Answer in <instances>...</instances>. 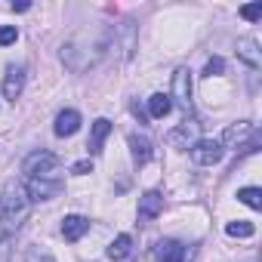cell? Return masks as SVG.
Returning <instances> with one entry per match:
<instances>
[{
  "instance_id": "obj_1",
  "label": "cell",
  "mask_w": 262,
  "mask_h": 262,
  "mask_svg": "<svg viewBox=\"0 0 262 262\" xmlns=\"http://www.w3.org/2000/svg\"><path fill=\"white\" fill-rule=\"evenodd\" d=\"M28 216H31V198H28L22 182L10 179L4 185V198H0V219H4V228L7 231H19Z\"/></svg>"
},
{
  "instance_id": "obj_2",
  "label": "cell",
  "mask_w": 262,
  "mask_h": 262,
  "mask_svg": "<svg viewBox=\"0 0 262 262\" xmlns=\"http://www.w3.org/2000/svg\"><path fill=\"white\" fill-rule=\"evenodd\" d=\"M22 170L28 173V179H62V167H59V158L53 151H34L25 158Z\"/></svg>"
},
{
  "instance_id": "obj_3",
  "label": "cell",
  "mask_w": 262,
  "mask_h": 262,
  "mask_svg": "<svg viewBox=\"0 0 262 262\" xmlns=\"http://www.w3.org/2000/svg\"><path fill=\"white\" fill-rule=\"evenodd\" d=\"M219 145H222V148L228 145V148H237L241 155H250V151H256V145H259V133H256L253 123L241 120V123H231V126L225 129V136H222Z\"/></svg>"
},
{
  "instance_id": "obj_4",
  "label": "cell",
  "mask_w": 262,
  "mask_h": 262,
  "mask_svg": "<svg viewBox=\"0 0 262 262\" xmlns=\"http://www.w3.org/2000/svg\"><path fill=\"white\" fill-rule=\"evenodd\" d=\"M222 155H225V148H222L216 139H198V142L191 145V158H194V164H201V167L219 164Z\"/></svg>"
},
{
  "instance_id": "obj_5",
  "label": "cell",
  "mask_w": 262,
  "mask_h": 262,
  "mask_svg": "<svg viewBox=\"0 0 262 262\" xmlns=\"http://www.w3.org/2000/svg\"><path fill=\"white\" fill-rule=\"evenodd\" d=\"M170 99H176L182 111H191V74L185 68H179L173 74V96Z\"/></svg>"
},
{
  "instance_id": "obj_6",
  "label": "cell",
  "mask_w": 262,
  "mask_h": 262,
  "mask_svg": "<svg viewBox=\"0 0 262 262\" xmlns=\"http://www.w3.org/2000/svg\"><path fill=\"white\" fill-rule=\"evenodd\" d=\"M28 198L31 201H50V198H56L59 191H62V179L56 182V179H28Z\"/></svg>"
},
{
  "instance_id": "obj_7",
  "label": "cell",
  "mask_w": 262,
  "mask_h": 262,
  "mask_svg": "<svg viewBox=\"0 0 262 262\" xmlns=\"http://www.w3.org/2000/svg\"><path fill=\"white\" fill-rule=\"evenodd\" d=\"M158 262H191V250L179 241H161L158 244Z\"/></svg>"
},
{
  "instance_id": "obj_8",
  "label": "cell",
  "mask_w": 262,
  "mask_h": 262,
  "mask_svg": "<svg viewBox=\"0 0 262 262\" xmlns=\"http://www.w3.org/2000/svg\"><path fill=\"white\" fill-rule=\"evenodd\" d=\"M161 210H164V198H161L158 191H145V194L139 198V219H142V222L158 219Z\"/></svg>"
},
{
  "instance_id": "obj_9",
  "label": "cell",
  "mask_w": 262,
  "mask_h": 262,
  "mask_svg": "<svg viewBox=\"0 0 262 262\" xmlns=\"http://www.w3.org/2000/svg\"><path fill=\"white\" fill-rule=\"evenodd\" d=\"M80 129V114L77 111H71V108H65V111H59V117H56V136H74Z\"/></svg>"
},
{
  "instance_id": "obj_10",
  "label": "cell",
  "mask_w": 262,
  "mask_h": 262,
  "mask_svg": "<svg viewBox=\"0 0 262 262\" xmlns=\"http://www.w3.org/2000/svg\"><path fill=\"white\" fill-rule=\"evenodd\" d=\"M90 231V219H83V216H65V222H62V237L65 241H80L83 234Z\"/></svg>"
},
{
  "instance_id": "obj_11",
  "label": "cell",
  "mask_w": 262,
  "mask_h": 262,
  "mask_svg": "<svg viewBox=\"0 0 262 262\" xmlns=\"http://www.w3.org/2000/svg\"><path fill=\"white\" fill-rule=\"evenodd\" d=\"M167 142L170 145H182V148H188V142H198V120H185L179 129H173V133L167 136Z\"/></svg>"
},
{
  "instance_id": "obj_12",
  "label": "cell",
  "mask_w": 262,
  "mask_h": 262,
  "mask_svg": "<svg viewBox=\"0 0 262 262\" xmlns=\"http://www.w3.org/2000/svg\"><path fill=\"white\" fill-rule=\"evenodd\" d=\"M108 133H111V120L99 117V120L93 123V133H90V142H86L90 155H99V151H102V142H105V136H108Z\"/></svg>"
},
{
  "instance_id": "obj_13",
  "label": "cell",
  "mask_w": 262,
  "mask_h": 262,
  "mask_svg": "<svg viewBox=\"0 0 262 262\" xmlns=\"http://www.w3.org/2000/svg\"><path fill=\"white\" fill-rule=\"evenodd\" d=\"M22 86H25L22 68H10V71H7V80H4V96H7L10 102H16V99L22 96Z\"/></svg>"
},
{
  "instance_id": "obj_14",
  "label": "cell",
  "mask_w": 262,
  "mask_h": 262,
  "mask_svg": "<svg viewBox=\"0 0 262 262\" xmlns=\"http://www.w3.org/2000/svg\"><path fill=\"white\" fill-rule=\"evenodd\" d=\"M237 56L253 68V71H259V65H262V56H259V50H256V40L253 37H244V40H237Z\"/></svg>"
},
{
  "instance_id": "obj_15",
  "label": "cell",
  "mask_w": 262,
  "mask_h": 262,
  "mask_svg": "<svg viewBox=\"0 0 262 262\" xmlns=\"http://www.w3.org/2000/svg\"><path fill=\"white\" fill-rule=\"evenodd\" d=\"M129 151H133V161L136 164H148V158H151V142L145 139V136H129Z\"/></svg>"
},
{
  "instance_id": "obj_16",
  "label": "cell",
  "mask_w": 262,
  "mask_h": 262,
  "mask_svg": "<svg viewBox=\"0 0 262 262\" xmlns=\"http://www.w3.org/2000/svg\"><path fill=\"white\" fill-rule=\"evenodd\" d=\"M129 250H133V237L129 234H117L114 241H111V247H108V259H126L129 256Z\"/></svg>"
},
{
  "instance_id": "obj_17",
  "label": "cell",
  "mask_w": 262,
  "mask_h": 262,
  "mask_svg": "<svg viewBox=\"0 0 262 262\" xmlns=\"http://www.w3.org/2000/svg\"><path fill=\"white\" fill-rule=\"evenodd\" d=\"M170 108H173V99H170L167 93H155V96L148 99V114H151V117H167Z\"/></svg>"
},
{
  "instance_id": "obj_18",
  "label": "cell",
  "mask_w": 262,
  "mask_h": 262,
  "mask_svg": "<svg viewBox=\"0 0 262 262\" xmlns=\"http://www.w3.org/2000/svg\"><path fill=\"white\" fill-rule=\"evenodd\" d=\"M237 201L247 204L250 210H262V191L259 188H241L237 191Z\"/></svg>"
},
{
  "instance_id": "obj_19",
  "label": "cell",
  "mask_w": 262,
  "mask_h": 262,
  "mask_svg": "<svg viewBox=\"0 0 262 262\" xmlns=\"http://www.w3.org/2000/svg\"><path fill=\"white\" fill-rule=\"evenodd\" d=\"M225 231H228L231 237H250L256 228H253V222H247V219H234V222L225 225Z\"/></svg>"
},
{
  "instance_id": "obj_20",
  "label": "cell",
  "mask_w": 262,
  "mask_h": 262,
  "mask_svg": "<svg viewBox=\"0 0 262 262\" xmlns=\"http://www.w3.org/2000/svg\"><path fill=\"white\" fill-rule=\"evenodd\" d=\"M16 37H19L16 25H0V47H10V43H16Z\"/></svg>"
},
{
  "instance_id": "obj_21",
  "label": "cell",
  "mask_w": 262,
  "mask_h": 262,
  "mask_svg": "<svg viewBox=\"0 0 262 262\" xmlns=\"http://www.w3.org/2000/svg\"><path fill=\"white\" fill-rule=\"evenodd\" d=\"M222 71H225V62H222L219 56H216V59H210V62H207V68H204V74H207V77H219Z\"/></svg>"
},
{
  "instance_id": "obj_22",
  "label": "cell",
  "mask_w": 262,
  "mask_h": 262,
  "mask_svg": "<svg viewBox=\"0 0 262 262\" xmlns=\"http://www.w3.org/2000/svg\"><path fill=\"white\" fill-rule=\"evenodd\" d=\"M241 16H244V19H250V22L262 19V4H250V7H244V10H241Z\"/></svg>"
},
{
  "instance_id": "obj_23",
  "label": "cell",
  "mask_w": 262,
  "mask_h": 262,
  "mask_svg": "<svg viewBox=\"0 0 262 262\" xmlns=\"http://www.w3.org/2000/svg\"><path fill=\"white\" fill-rule=\"evenodd\" d=\"M28 262H53V256L47 250H40V247H31L28 250Z\"/></svg>"
},
{
  "instance_id": "obj_24",
  "label": "cell",
  "mask_w": 262,
  "mask_h": 262,
  "mask_svg": "<svg viewBox=\"0 0 262 262\" xmlns=\"http://www.w3.org/2000/svg\"><path fill=\"white\" fill-rule=\"evenodd\" d=\"M10 256H13L10 241H7V237H0V262H10Z\"/></svg>"
},
{
  "instance_id": "obj_25",
  "label": "cell",
  "mask_w": 262,
  "mask_h": 262,
  "mask_svg": "<svg viewBox=\"0 0 262 262\" xmlns=\"http://www.w3.org/2000/svg\"><path fill=\"white\" fill-rule=\"evenodd\" d=\"M71 173H74V176H83V173H93V164H90V161H77V164L71 167Z\"/></svg>"
}]
</instances>
